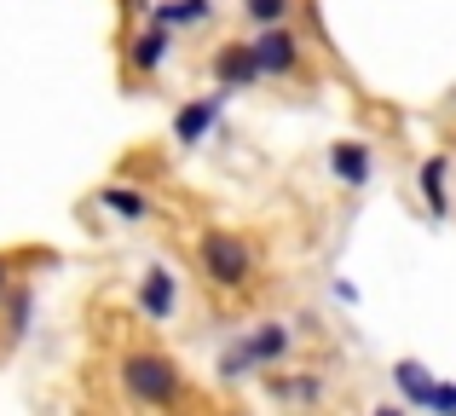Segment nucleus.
Here are the masks:
<instances>
[{"mask_svg": "<svg viewBox=\"0 0 456 416\" xmlns=\"http://www.w3.org/2000/svg\"><path fill=\"white\" fill-rule=\"evenodd\" d=\"M243 12H248L255 23H278L283 12H289V0H243Z\"/></svg>", "mask_w": 456, "mask_h": 416, "instance_id": "14", "label": "nucleus"}, {"mask_svg": "<svg viewBox=\"0 0 456 416\" xmlns=\"http://www.w3.org/2000/svg\"><path fill=\"white\" fill-rule=\"evenodd\" d=\"M104 208H110V214H122V220H139V214H145V197H139V192H122V185H104Z\"/></svg>", "mask_w": 456, "mask_h": 416, "instance_id": "13", "label": "nucleus"}, {"mask_svg": "<svg viewBox=\"0 0 456 416\" xmlns=\"http://www.w3.org/2000/svg\"><path fill=\"white\" fill-rule=\"evenodd\" d=\"M214 76H220V87H248V81H260V64H255V53H248V41L225 46V53L214 58Z\"/></svg>", "mask_w": 456, "mask_h": 416, "instance_id": "6", "label": "nucleus"}, {"mask_svg": "<svg viewBox=\"0 0 456 416\" xmlns=\"http://www.w3.org/2000/svg\"><path fill=\"white\" fill-rule=\"evenodd\" d=\"M393 382H399V394L411 399V405H422V411H428V399H434V376H428V364L399 359V364H393Z\"/></svg>", "mask_w": 456, "mask_h": 416, "instance_id": "8", "label": "nucleus"}, {"mask_svg": "<svg viewBox=\"0 0 456 416\" xmlns=\"http://www.w3.org/2000/svg\"><path fill=\"white\" fill-rule=\"evenodd\" d=\"M197 18H208V0H167V6H156V23H167V29L197 23Z\"/></svg>", "mask_w": 456, "mask_h": 416, "instance_id": "12", "label": "nucleus"}, {"mask_svg": "<svg viewBox=\"0 0 456 416\" xmlns=\"http://www.w3.org/2000/svg\"><path fill=\"white\" fill-rule=\"evenodd\" d=\"M202 272H208L220 290H243L248 272H255V255L237 232H208L202 237Z\"/></svg>", "mask_w": 456, "mask_h": 416, "instance_id": "2", "label": "nucleus"}, {"mask_svg": "<svg viewBox=\"0 0 456 416\" xmlns=\"http://www.w3.org/2000/svg\"><path fill=\"white\" fill-rule=\"evenodd\" d=\"M248 53H255L260 76H289V69L301 64V41H295L289 29H278V23H266V35H255Z\"/></svg>", "mask_w": 456, "mask_h": 416, "instance_id": "3", "label": "nucleus"}, {"mask_svg": "<svg viewBox=\"0 0 456 416\" xmlns=\"http://www.w3.org/2000/svg\"><path fill=\"white\" fill-rule=\"evenodd\" d=\"M122 387H127V399H139V405H174V399L185 394V376H179V364L162 359V353H127L122 359Z\"/></svg>", "mask_w": 456, "mask_h": 416, "instance_id": "1", "label": "nucleus"}, {"mask_svg": "<svg viewBox=\"0 0 456 416\" xmlns=\"http://www.w3.org/2000/svg\"><path fill=\"white\" fill-rule=\"evenodd\" d=\"M428 411H456V387H439V382H434V399H428Z\"/></svg>", "mask_w": 456, "mask_h": 416, "instance_id": "16", "label": "nucleus"}, {"mask_svg": "<svg viewBox=\"0 0 456 416\" xmlns=\"http://www.w3.org/2000/svg\"><path fill=\"white\" fill-rule=\"evenodd\" d=\"M422 197L434 214H445V157H428L422 162Z\"/></svg>", "mask_w": 456, "mask_h": 416, "instance_id": "11", "label": "nucleus"}, {"mask_svg": "<svg viewBox=\"0 0 456 416\" xmlns=\"http://www.w3.org/2000/svg\"><path fill=\"white\" fill-rule=\"evenodd\" d=\"M139 306H145L151 318H174L179 283H174V272H167V266H151V272H145V283H139Z\"/></svg>", "mask_w": 456, "mask_h": 416, "instance_id": "4", "label": "nucleus"}, {"mask_svg": "<svg viewBox=\"0 0 456 416\" xmlns=\"http://www.w3.org/2000/svg\"><path fill=\"white\" fill-rule=\"evenodd\" d=\"M243 347H248V359H255V371H260V364H278L283 353H289V330H283V324H260Z\"/></svg>", "mask_w": 456, "mask_h": 416, "instance_id": "9", "label": "nucleus"}, {"mask_svg": "<svg viewBox=\"0 0 456 416\" xmlns=\"http://www.w3.org/2000/svg\"><path fill=\"white\" fill-rule=\"evenodd\" d=\"M283 399H318V382H278Z\"/></svg>", "mask_w": 456, "mask_h": 416, "instance_id": "15", "label": "nucleus"}, {"mask_svg": "<svg viewBox=\"0 0 456 416\" xmlns=\"http://www.w3.org/2000/svg\"><path fill=\"white\" fill-rule=\"evenodd\" d=\"M162 58H167V23H156L134 41V69H156Z\"/></svg>", "mask_w": 456, "mask_h": 416, "instance_id": "10", "label": "nucleus"}, {"mask_svg": "<svg viewBox=\"0 0 456 416\" xmlns=\"http://www.w3.org/2000/svg\"><path fill=\"white\" fill-rule=\"evenodd\" d=\"M220 122V93L214 99H197L185 104V110L174 116V139H185V145H197V139H208V127Z\"/></svg>", "mask_w": 456, "mask_h": 416, "instance_id": "5", "label": "nucleus"}, {"mask_svg": "<svg viewBox=\"0 0 456 416\" xmlns=\"http://www.w3.org/2000/svg\"><path fill=\"white\" fill-rule=\"evenodd\" d=\"M330 168H335V180H341V185H364L370 180V151L353 145V139H341V145L330 151Z\"/></svg>", "mask_w": 456, "mask_h": 416, "instance_id": "7", "label": "nucleus"}, {"mask_svg": "<svg viewBox=\"0 0 456 416\" xmlns=\"http://www.w3.org/2000/svg\"><path fill=\"white\" fill-rule=\"evenodd\" d=\"M6 278H12V266H6V260H0V295H6Z\"/></svg>", "mask_w": 456, "mask_h": 416, "instance_id": "17", "label": "nucleus"}]
</instances>
